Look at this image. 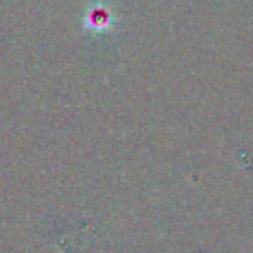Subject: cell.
I'll use <instances>...</instances> for the list:
<instances>
[{
	"mask_svg": "<svg viewBox=\"0 0 253 253\" xmlns=\"http://www.w3.org/2000/svg\"><path fill=\"white\" fill-rule=\"evenodd\" d=\"M114 24V14L105 3L93 2L86 7L83 14V28L91 33H103Z\"/></svg>",
	"mask_w": 253,
	"mask_h": 253,
	"instance_id": "obj_1",
	"label": "cell"
}]
</instances>
